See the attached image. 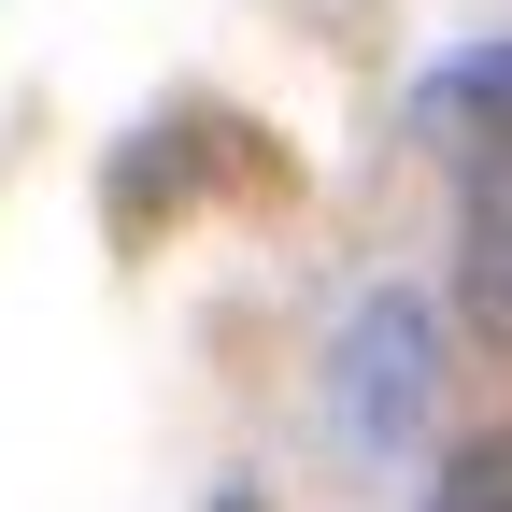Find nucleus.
Listing matches in <instances>:
<instances>
[{"instance_id":"1","label":"nucleus","mask_w":512,"mask_h":512,"mask_svg":"<svg viewBox=\"0 0 512 512\" xmlns=\"http://www.w3.org/2000/svg\"><path fill=\"white\" fill-rule=\"evenodd\" d=\"M441 413V328H427V299H356L328 356H313V427L342 441V456H399V441H427Z\"/></svg>"},{"instance_id":"2","label":"nucleus","mask_w":512,"mask_h":512,"mask_svg":"<svg viewBox=\"0 0 512 512\" xmlns=\"http://www.w3.org/2000/svg\"><path fill=\"white\" fill-rule=\"evenodd\" d=\"M470 313H484V342H498V157L470 171Z\"/></svg>"},{"instance_id":"3","label":"nucleus","mask_w":512,"mask_h":512,"mask_svg":"<svg viewBox=\"0 0 512 512\" xmlns=\"http://www.w3.org/2000/svg\"><path fill=\"white\" fill-rule=\"evenodd\" d=\"M427 512H512V456H498V441H470V456L441 470V498H427Z\"/></svg>"}]
</instances>
